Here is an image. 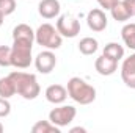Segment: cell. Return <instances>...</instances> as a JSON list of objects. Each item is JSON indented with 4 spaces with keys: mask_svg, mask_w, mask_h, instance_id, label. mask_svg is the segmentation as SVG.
<instances>
[{
    "mask_svg": "<svg viewBox=\"0 0 135 133\" xmlns=\"http://www.w3.org/2000/svg\"><path fill=\"white\" fill-rule=\"evenodd\" d=\"M57 30L63 38H75L80 33V22L71 14H63L57 21Z\"/></svg>",
    "mask_w": 135,
    "mask_h": 133,
    "instance_id": "obj_6",
    "label": "cell"
},
{
    "mask_svg": "<svg viewBox=\"0 0 135 133\" xmlns=\"http://www.w3.org/2000/svg\"><path fill=\"white\" fill-rule=\"evenodd\" d=\"M60 2L58 0H41L38 5V13L44 19H54L60 14Z\"/></svg>",
    "mask_w": 135,
    "mask_h": 133,
    "instance_id": "obj_9",
    "label": "cell"
},
{
    "mask_svg": "<svg viewBox=\"0 0 135 133\" xmlns=\"http://www.w3.org/2000/svg\"><path fill=\"white\" fill-rule=\"evenodd\" d=\"M16 8H17L16 0H0V13H3V16L13 14Z\"/></svg>",
    "mask_w": 135,
    "mask_h": 133,
    "instance_id": "obj_20",
    "label": "cell"
},
{
    "mask_svg": "<svg viewBox=\"0 0 135 133\" xmlns=\"http://www.w3.org/2000/svg\"><path fill=\"white\" fill-rule=\"evenodd\" d=\"M11 113V103L8 102V99L0 97V117H6Z\"/></svg>",
    "mask_w": 135,
    "mask_h": 133,
    "instance_id": "obj_22",
    "label": "cell"
},
{
    "mask_svg": "<svg viewBox=\"0 0 135 133\" xmlns=\"http://www.w3.org/2000/svg\"><path fill=\"white\" fill-rule=\"evenodd\" d=\"M110 13H112V17H113L115 21H118V22H126V21H129V19L132 17L131 11H129L127 6L123 3V0H119V2L110 9Z\"/></svg>",
    "mask_w": 135,
    "mask_h": 133,
    "instance_id": "obj_12",
    "label": "cell"
},
{
    "mask_svg": "<svg viewBox=\"0 0 135 133\" xmlns=\"http://www.w3.org/2000/svg\"><path fill=\"white\" fill-rule=\"evenodd\" d=\"M55 66H57V57L49 49L38 53L35 58V67L39 74H50Z\"/></svg>",
    "mask_w": 135,
    "mask_h": 133,
    "instance_id": "obj_7",
    "label": "cell"
},
{
    "mask_svg": "<svg viewBox=\"0 0 135 133\" xmlns=\"http://www.w3.org/2000/svg\"><path fill=\"white\" fill-rule=\"evenodd\" d=\"M121 38L129 49L135 50V24H126L121 30Z\"/></svg>",
    "mask_w": 135,
    "mask_h": 133,
    "instance_id": "obj_17",
    "label": "cell"
},
{
    "mask_svg": "<svg viewBox=\"0 0 135 133\" xmlns=\"http://www.w3.org/2000/svg\"><path fill=\"white\" fill-rule=\"evenodd\" d=\"M86 133V130L83 129V127H74V129H71V133Z\"/></svg>",
    "mask_w": 135,
    "mask_h": 133,
    "instance_id": "obj_26",
    "label": "cell"
},
{
    "mask_svg": "<svg viewBox=\"0 0 135 133\" xmlns=\"http://www.w3.org/2000/svg\"><path fill=\"white\" fill-rule=\"evenodd\" d=\"M118 2L119 0H98V3L101 5L102 8H105V9H112Z\"/></svg>",
    "mask_w": 135,
    "mask_h": 133,
    "instance_id": "obj_24",
    "label": "cell"
},
{
    "mask_svg": "<svg viewBox=\"0 0 135 133\" xmlns=\"http://www.w3.org/2000/svg\"><path fill=\"white\" fill-rule=\"evenodd\" d=\"M0 66H11V47L0 45Z\"/></svg>",
    "mask_w": 135,
    "mask_h": 133,
    "instance_id": "obj_19",
    "label": "cell"
},
{
    "mask_svg": "<svg viewBox=\"0 0 135 133\" xmlns=\"http://www.w3.org/2000/svg\"><path fill=\"white\" fill-rule=\"evenodd\" d=\"M32 49H33V41L27 39H13V47H11V66L17 69H27L30 67L33 57H32Z\"/></svg>",
    "mask_w": 135,
    "mask_h": 133,
    "instance_id": "obj_3",
    "label": "cell"
},
{
    "mask_svg": "<svg viewBox=\"0 0 135 133\" xmlns=\"http://www.w3.org/2000/svg\"><path fill=\"white\" fill-rule=\"evenodd\" d=\"M46 99H47V102H50L54 105L63 103L68 99V89L61 85H50L46 89Z\"/></svg>",
    "mask_w": 135,
    "mask_h": 133,
    "instance_id": "obj_10",
    "label": "cell"
},
{
    "mask_svg": "<svg viewBox=\"0 0 135 133\" xmlns=\"http://www.w3.org/2000/svg\"><path fill=\"white\" fill-rule=\"evenodd\" d=\"M94 67H96L98 74L107 77V75H112V74L116 72V69H118V61H115V60H112V58H108V57H105V55H101V57L96 60Z\"/></svg>",
    "mask_w": 135,
    "mask_h": 133,
    "instance_id": "obj_11",
    "label": "cell"
},
{
    "mask_svg": "<svg viewBox=\"0 0 135 133\" xmlns=\"http://www.w3.org/2000/svg\"><path fill=\"white\" fill-rule=\"evenodd\" d=\"M3 19H5V16H3V13H0V27L3 25Z\"/></svg>",
    "mask_w": 135,
    "mask_h": 133,
    "instance_id": "obj_27",
    "label": "cell"
},
{
    "mask_svg": "<svg viewBox=\"0 0 135 133\" xmlns=\"http://www.w3.org/2000/svg\"><path fill=\"white\" fill-rule=\"evenodd\" d=\"M121 78L123 81L126 83V86L135 89V74H126V72H121Z\"/></svg>",
    "mask_w": 135,
    "mask_h": 133,
    "instance_id": "obj_23",
    "label": "cell"
},
{
    "mask_svg": "<svg viewBox=\"0 0 135 133\" xmlns=\"http://www.w3.org/2000/svg\"><path fill=\"white\" fill-rule=\"evenodd\" d=\"M102 55L115 60V61H119L121 58H124V49L123 45H119L118 42H108L105 47H104V52Z\"/></svg>",
    "mask_w": 135,
    "mask_h": 133,
    "instance_id": "obj_13",
    "label": "cell"
},
{
    "mask_svg": "<svg viewBox=\"0 0 135 133\" xmlns=\"http://www.w3.org/2000/svg\"><path fill=\"white\" fill-rule=\"evenodd\" d=\"M13 39H27V41H35V32L27 25V24H19L13 30Z\"/></svg>",
    "mask_w": 135,
    "mask_h": 133,
    "instance_id": "obj_15",
    "label": "cell"
},
{
    "mask_svg": "<svg viewBox=\"0 0 135 133\" xmlns=\"http://www.w3.org/2000/svg\"><path fill=\"white\" fill-rule=\"evenodd\" d=\"M9 77L16 86V94L22 96L25 100H33L39 96L41 88H39V83H38V80L33 74L14 70L9 74Z\"/></svg>",
    "mask_w": 135,
    "mask_h": 133,
    "instance_id": "obj_1",
    "label": "cell"
},
{
    "mask_svg": "<svg viewBox=\"0 0 135 133\" xmlns=\"http://www.w3.org/2000/svg\"><path fill=\"white\" fill-rule=\"evenodd\" d=\"M33 133H60V127L54 125L50 121H38L32 127Z\"/></svg>",
    "mask_w": 135,
    "mask_h": 133,
    "instance_id": "obj_18",
    "label": "cell"
},
{
    "mask_svg": "<svg viewBox=\"0 0 135 133\" xmlns=\"http://www.w3.org/2000/svg\"><path fill=\"white\" fill-rule=\"evenodd\" d=\"M86 24H88L90 30H93V32H104V30L107 28L108 21H107V16H105V13H104L102 9L94 8V9H91V11L88 13V16H86Z\"/></svg>",
    "mask_w": 135,
    "mask_h": 133,
    "instance_id": "obj_8",
    "label": "cell"
},
{
    "mask_svg": "<svg viewBox=\"0 0 135 133\" xmlns=\"http://www.w3.org/2000/svg\"><path fill=\"white\" fill-rule=\"evenodd\" d=\"M16 94V86L11 80V77H3L0 78V97H5V99H9Z\"/></svg>",
    "mask_w": 135,
    "mask_h": 133,
    "instance_id": "obj_16",
    "label": "cell"
},
{
    "mask_svg": "<svg viewBox=\"0 0 135 133\" xmlns=\"http://www.w3.org/2000/svg\"><path fill=\"white\" fill-rule=\"evenodd\" d=\"M68 96L80 105H90L96 100V89L80 77H72L68 81Z\"/></svg>",
    "mask_w": 135,
    "mask_h": 133,
    "instance_id": "obj_2",
    "label": "cell"
},
{
    "mask_svg": "<svg viewBox=\"0 0 135 133\" xmlns=\"http://www.w3.org/2000/svg\"><path fill=\"white\" fill-rule=\"evenodd\" d=\"M3 132V124H2V122H0V133Z\"/></svg>",
    "mask_w": 135,
    "mask_h": 133,
    "instance_id": "obj_28",
    "label": "cell"
},
{
    "mask_svg": "<svg viewBox=\"0 0 135 133\" xmlns=\"http://www.w3.org/2000/svg\"><path fill=\"white\" fill-rule=\"evenodd\" d=\"M98 49H99V44H98V41L94 39V38H83V39H80V42H79V50H80V53L82 55H93V53H96L98 52Z\"/></svg>",
    "mask_w": 135,
    "mask_h": 133,
    "instance_id": "obj_14",
    "label": "cell"
},
{
    "mask_svg": "<svg viewBox=\"0 0 135 133\" xmlns=\"http://www.w3.org/2000/svg\"><path fill=\"white\" fill-rule=\"evenodd\" d=\"M75 114H77V110H75L72 105H61V106L54 108V110L49 113V121H50L54 125H57V127L61 129V127L69 125V124L74 121Z\"/></svg>",
    "mask_w": 135,
    "mask_h": 133,
    "instance_id": "obj_5",
    "label": "cell"
},
{
    "mask_svg": "<svg viewBox=\"0 0 135 133\" xmlns=\"http://www.w3.org/2000/svg\"><path fill=\"white\" fill-rule=\"evenodd\" d=\"M121 72L135 74V53H132L129 58L124 60V63H123V66H121Z\"/></svg>",
    "mask_w": 135,
    "mask_h": 133,
    "instance_id": "obj_21",
    "label": "cell"
},
{
    "mask_svg": "<svg viewBox=\"0 0 135 133\" xmlns=\"http://www.w3.org/2000/svg\"><path fill=\"white\" fill-rule=\"evenodd\" d=\"M61 38L63 36L58 33V30L54 25H50V24H42L35 32V41L39 45H42V47H46L49 50L60 49L61 47V41H63Z\"/></svg>",
    "mask_w": 135,
    "mask_h": 133,
    "instance_id": "obj_4",
    "label": "cell"
},
{
    "mask_svg": "<svg viewBox=\"0 0 135 133\" xmlns=\"http://www.w3.org/2000/svg\"><path fill=\"white\" fill-rule=\"evenodd\" d=\"M123 3L127 6V9L131 11V14L135 16V0H123Z\"/></svg>",
    "mask_w": 135,
    "mask_h": 133,
    "instance_id": "obj_25",
    "label": "cell"
}]
</instances>
